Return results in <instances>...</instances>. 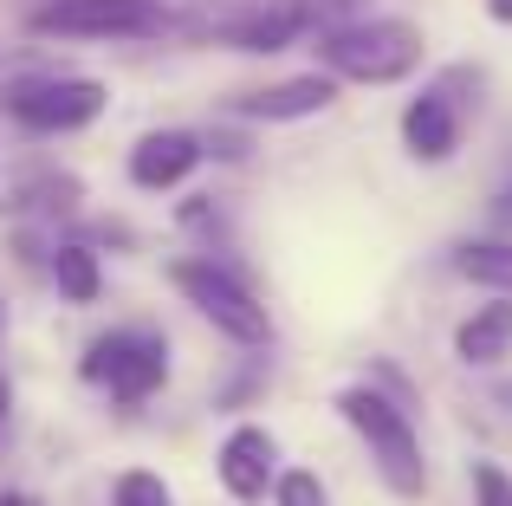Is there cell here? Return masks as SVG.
<instances>
[{"instance_id":"1","label":"cell","mask_w":512,"mask_h":506,"mask_svg":"<svg viewBox=\"0 0 512 506\" xmlns=\"http://www.w3.org/2000/svg\"><path fill=\"white\" fill-rule=\"evenodd\" d=\"M318 72H331L338 85H402L422 72V26L396 20V13H357L318 33Z\"/></svg>"},{"instance_id":"2","label":"cell","mask_w":512,"mask_h":506,"mask_svg":"<svg viewBox=\"0 0 512 506\" xmlns=\"http://www.w3.org/2000/svg\"><path fill=\"white\" fill-rule=\"evenodd\" d=\"M331 409L344 416V429L370 448L376 461V481L389 487L396 500H422L428 494V455H422V435H415V416L402 403H389L376 383H344L331 396Z\"/></svg>"},{"instance_id":"3","label":"cell","mask_w":512,"mask_h":506,"mask_svg":"<svg viewBox=\"0 0 512 506\" xmlns=\"http://www.w3.org/2000/svg\"><path fill=\"white\" fill-rule=\"evenodd\" d=\"M480 98H487V72L480 65H448V72H435L422 91H415L409 104H402V150L415 156V163H454L467 143V124L480 117Z\"/></svg>"},{"instance_id":"4","label":"cell","mask_w":512,"mask_h":506,"mask_svg":"<svg viewBox=\"0 0 512 506\" xmlns=\"http://www.w3.org/2000/svg\"><path fill=\"white\" fill-rule=\"evenodd\" d=\"M318 33V0H201L188 13V39L227 52H286Z\"/></svg>"},{"instance_id":"5","label":"cell","mask_w":512,"mask_h":506,"mask_svg":"<svg viewBox=\"0 0 512 506\" xmlns=\"http://www.w3.org/2000/svg\"><path fill=\"white\" fill-rule=\"evenodd\" d=\"M111 91L98 78H78V72H33V78H13L7 85V111L13 124H26L33 137H72V130L98 124Z\"/></svg>"},{"instance_id":"6","label":"cell","mask_w":512,"mask_h":506,"mask_svg":"<svg viewBox=\"0 0 512 506\" xmlns=\"http://www.w3.org/2000/svg\"><path fill=\"white\" fill-rule=\"evenodd\" d=\"M26 26L39 39H156L175 20L163 0H39Z\"/></svg>"},{"instance_id":"7","label":"cell","mask_w":512,"mask_h":506,"mask_svg":"<svg viewBox=\"0 0 512 506\" xmlns=\"http://www.w3.org/2000/svg\"><path fill=\"white\" fill-rule=\"evenodd\" d=\"M169 279H175V292H182V299L195 305L214 331H221V338L247 344V351L273 344V318H266V305L253 299V292L240 286L227 266H214V260H175Z\"/></svg>"},{"instance_id":"8","label":"cell","mask_w":512,"mask_h":506,"mask_svg":"<svg viewBox=\"0 0 512 506\" xmlns=\"http://www.w3.org/2000/svg\"><path fill=\"white\" fill-rule=\"evenodd\" d=\"M85 383H104L117 403H150L169 383V338L163 331H143V325L104 331L85 351Z\"/></svg>"},{"instance_id":"9","label":"cell","mask_w":512,"mask_h":506,"mask_svg":"<svg viewBox=\"0 0 512 506\" xmlns=\"http://www.w3.org/2000/svg\"><path fill=\"white\" fill-rule=\"evenodd\" d=\"M214 474H221L227 500L260 506L266 494H273V481H279V442H273V429H260V422H234L227 442H221V455H214Z\"/></svg>"},{"instance_id":"10","label":"cell","mask_w":512,"mask_h":506,"mask_svg":"<svg viewBox=\"0 0 512 506\" xmlns=\"http://www.w3.org/2000/svg\"><path fill=\"white\" fill-rule=\"evenodd\" d=\"M338 98H344V85L331 72H299V78H279V85L240 91L234 117H247V124H305V117H325Z\"/></svg>"},{"instance_id":"11","label":"cell","mask_w":512,"mask_h":506,"mask_svg":"<svg viewBox=\"0 0 512 506\" xmlns=\"http://www.w3.org/2000/svg\"><path fill=\"white\" fill-rule=\"evenodd\" d=\"M201 156H208V143L188 137V130H150L130 150V182L137 189H175V182H188L201 169Z\"/></svg>"},{"instance_id":"12","label":"cell","mask_w":512,"mask_h":506,"mask_svg":"<svg viewBox=\"0 0 512 506\" xmlns=\"http://www.w3.org/2000/svg\"><path fill=\"white\" fill-rule=\"evenodd\" d=\"M454 357L467 370H493L500 357H512V299H487L454 325Z\"/></svg>"},{"instance_id":"13","label":"cell","mask_w":512,"mask_h":506,"mask_svg":"<svg viewBox=\"0 0 512 506\" xmlns=\"http://www.w3.org/2000/svg\"><path fill=\"white\" fill-rule=\"evenodd\" d=\"M448 266L480 286L487 299H512V234H474V241H454Z\"/></svg>"},{"instance_id":"14","label":"cell","mask_w":512,"mask_h":506,"mask_svg":"<svg viewBox=\"0 0 512 506\" xmlns=\"http://www.w3.org/2000/svg\"><path fill=\"white\" fill-rule=\"evenodd\" d=\"M52 279H59V292L72 305H91V299H98V253L78 247V241L59 247V253H52Z\"/></svg>"},{"instance_id":"15","label":"cell","mask_w":512,"mask_h":506,"mask_svg":"<svg viewBox=\"0 0 512 506\" xmlns=\"http://www.w3.org/2000/svg\"><path fill=\"white\" fill-rule=\"evenodd\" d=\"M111 506H175V494H169L163 474L124 468V474H117V487H111Z\"/></svg>"},{"instance_id":"16","label":"cell","mask_w":512,"mask_h":506,"mask_svg":"<svg viewBox=\"0 0 512 506\" xmlns=\"http://www.w3.org/2000/svg\"><path fill=\"white\" fill-rule=\"evenodd\" d=\"M273 506H331V494H325V481H318L312 468H286L273 481Z\"/></svg>"},{"instance_id":"17","label":"cell","mask_w":512,"mask_h":506,"mask_svg":"<svg viewBox=\"0 0 512 506\" xmlns=\"http://www.w3.org/2000/svg\"><path fill=\"white\" fill-rule=\"evenodd\" d=\"M467 487H474V506H512V474L500 461H474V468H467Z\"/></svg>"},{"instance_id":"18","label":"cell","mask_w":512,"mask_h":506,"mask_svg":"<svg viewBox=\"0 0 512 506\" xmlns=\"http://www.w3.org/2000/svg\"><path fill=\"white\" fill-rule=\"evenodd\" d=\"M487 221H493V234H512V163H506V176L493 182V202H487Z\"/></svg>"},{"instance_id":"19","label":"cell","mask_w":512,"mask_h":506,"mask_svg":"<svg viewBox=\"0 0 512 506\" xmlns=\"http://www.w3.org/2000/svg\"><path fill=\"white\" fill-rule=\"evenodd\" d=\"M7 422H13V383H7V370H0V435H7Z\"/></svg>"},{"instance_id":"20","label":"cell","mask_w":512,"mask_h":506,"mask_svg":"<svg viewBox=\"0 0 512 506\" xmlns=\"http://www.w3.org/2000/svg\"><path fill=\"white\" fill-rule=\"evenodd\" d=\"M487 20L493 26H512V0H487Z\"/></svg>"},{"instance_id":"21","label":"cell","mask_w":512,"mask_h":506,"mask_svg":"<svg viewBox=\"0 0 512 506\" xmlns=\"http://www.w3.org/2000/svg\"><path fill=\"white\" fill-rule=\"evenodd\" d=\"M493 403H500V409H512V383H493Z\"/></svg>"},{"instance_id":"22","label":"cell","mask_w":512,"mask_h":506,"mask_svg":"<svg viewBox=\"0 0 512 506\" xmlns=\"http://www.w3.org/2000/svg\"><path fill=\"white\" fill-rule=\"evenodd\" d=\"M0 506H39L33 494H0Z\"/></svg>"},{"instance_id":"23","label":"cell","mask_w":512,"mask_h":506,"mask_svg":"<svg viewBox=\"0 0 512 506\" xmlns=\"http://www.w3.org/2000/svg\"><path fill=\"white\" fill-rule=\"evenodd\" d=\"M0 331H7V299H0Z\"/></svg>"}]
</instances>
